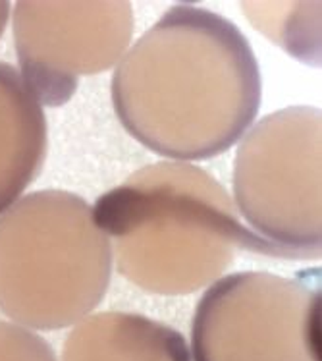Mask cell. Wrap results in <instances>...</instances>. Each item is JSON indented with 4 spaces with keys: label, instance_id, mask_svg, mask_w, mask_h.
<instances>
[{
    "label": "cell",
    "instance_id": "cell-1",
    "mask_svg": "<svg viewBox=\"0 0 322 361\" xmlns=\"http://www.w3.org/2000/svg\"><path fill=\"white\" fill-rule=\"evenodd\" d=\"M112 103L128 133L156 155L213 159L259 114V62L228 18L176 4L116 66Z\"/></svg>",
    "mask_w": 322,
    "mask_h": 361
},
{
    "label": "cell",
    "instance_id": "cell-2",
    "mask_svg": "<svg viewBox=\"0 0 322 361\" xmlns=\"http://www.w3.org/2000/svg\"><path fill=\"white\" fill-rule=\"evenodd\" d=\"M97 226L114 238L118 269L159 294H187L213 281L235 251L293 259L235 216L224 188L205 170L164 161L101 195Z\"/></svg>",
    "mask_w": 322,
    "mask_h": 361
},
{
    "label": "cell",
    "instance_id": "cell-3",
    "mask_svg": "<svg viewBox=\"0 0 322 361\" xmlns=\"http://www.w3.org/2000/svg\"><path fill=\"white\" fill-rule=\"evenodd\" d=\"M110 240L85 201L44 190L0 219V310L52 331L85 317L106 292Z\"/></svg>",
    "mask_w": 322,
    "mask_h": 361
},
{
    "label": "cell",
    "instance_id": "cell-4",
    "mask_svg": "<svg viewBox=\"0 0 322 361\" xmlns=\"http://www.w3.org/2000/svg\"><path fill=\"white\" fill-rule=\"evenodd\" d=\"M321 267L222 276L191 324L193 361H322Z\"/></svg>",
    "mask_w": 322,
    "mask_h": 361
},
{
    "label": "cell",
    "instance_id": "cell-5",
    "mask_svg": "<svg viewBox=\"0 0 322 361\" xmlns=\"http://www.w3.org/2000/svg\"><path fill=\"white\" fill-rule=\"evenodd\" d=\"M234 197L255 234L297 261L321 259V109H282L245 135Z\"/></svg>",
    "mask_w": 322,
    "mask_h": 361
},
{
    "label": "cell",
    "instance_id": "cell-6",
    "mask_svg": "<svg viewBox=\"0 0 322 361\" xmlns=\"http://www.w3.org/2000/svg\"><path fill=\"white\" fill-rule=\"evenodd\" d=\"M133 31L128 2H18L14 43L37 103H68L83 74L109 70Z\"/></svg>",
    "mask_w": 322,
    "mask_h": 361
},
{
    "label": "cell",
    "instance_id": "cell-7",
    "mask_svg": "<svg viewBox=\"0 0 322 361\" xmlns=\"http://www.w3.org/2000/svg\"><path fill=\"white\" fill-rule=\"evenodd\" d=\"M47 118L20 72L0 62V213L8 211L43 169Z\"/></svg>",
    "mask_w": 322,
    "mask_h": 361
},
{
    "label": "cell",
    "instance_id": "cell-8",
    "mask_svg": "<svg viewBox=\"0 0 322 361\" xmlns=\"http://www.w3.org/2000/svg\"><path fill=\"white\" fill-rule=\"evenodd\" d=\"M64 361H190L187 344L166 324L132 313H104L68 336Z\"/></svg>",
    "mask_w": 322,
    "mask_h": 361
},
{
    "label": "cell",
    "instance_id": "cell-9",
    "mask_svg": "<svg viewBox=\"0 0 322 361\" xmlns=\"http://www.w3.org/2000/svg\"><path fill=\"white\" fill-rule=\"evenodd\" d=\"M0 361H56V357L35 332L0 321Z\"/></svg>",
    "mask_w": 322,
    "mask_h": 361
},
{
    "label": "cell",
    "instance_id": "cell-10",
    "mask_svg": "<svg viewBox=\"0 0 322 361\" xmlns=\"http://www.w3.org/2000/svg\"><path fill=\"white\" fill-rule=\"evenodd\" d=\"M8 16H10V4L8 2H0V37H2V33L6 30Z\"/></svg>",
    "mask_w": 322,
    "mask_h": 361
}]
</instances>
